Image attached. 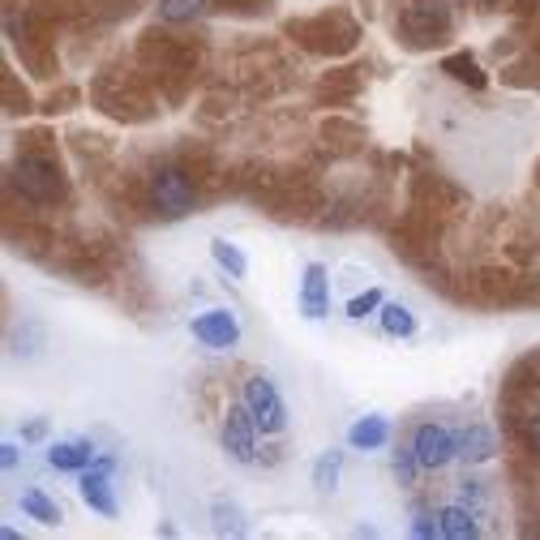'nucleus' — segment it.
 Returning a JSON list of instances; mask_svg holds the SVG:
<instances>
[{"label":"nucleus","instance_id":"1","mask_svg":"<svg viewBox=\"0 0 540 540\" xmlns=\"http://www.w3.org/2000/svg\"><path fill=\"white\" fill-rule=\"evenodd\" d=\"M133 65L155 82L163 103H180L202 73V43L189 35H176V30L150 26L142 30L138 48H133Z\"/></svg>","mask_w":540,"mask_h":540},{"label":"nucleus","instance_id":"2","mask_svg":"<svg viewBox=\"0 0 540 540\" xmlns=\"http://www.w3.org/2000/svg\"><path fill=\"white\" fill-rule=\"evenodd\" d=\"M90 103H95L103 116L120 120V125H146V120L159 116V90L138 65L95 73V82H90Z\"/></svg>","mask_w":540,"mask_h":540},{"label":"nucleus","instance_id":"3","mask_svg":"<svg viewBox=\"0 0 540 540\" xmlns=\"http://www.w3.org/2000/svg\"><path fill=\"white\" fill-rule=\"evenodd\" d=\"M9 189L22 193V202L30 206H69V176L60 172L56 155H39V150H18V159L9 163Z\"/></svg>","mask_w":540,"mask_h":540},{"label":"nucleus","instance_id":"4","mask_svg":"<svg viewBox=\"0 0 540 540\" xmlns=\"http://www.w3.org/2000/svg\"><path fill=\"white\" fill-rule=\"evenodd\" d=\"M283 35H288L296 48H305L313 56H348L360 43V26L348 18V13H318V18H292L283 22Z\"/></svg>","mask_w":540,"mask_h":540},{"label":"nucleus","instance_id":"5","mask_svg":"<svg viewBox=\"0 0 540 540\" xmlns=\"http://www.w3.org/2000/svg\"><path fill=\"white\" fill-rule=\"evenodd\" d=\"M146 189H150V206H155L159 219H185L202 202L198 180L189 176V168L180 159L155 163V168L146 172Z\"/></svg>","mask_w":540,"mask_h":540},{"label":"nucleus","instance_id":"6","mask_svg":"<svg viewBox=\"0 0 540 540\" xmlns=\"http://www.w3.org/2000/svg\"><path fill=\"white\" fill-rule=\"evenodd\" d=\"M395 35L403 39V48L429 52L455 35V13L446 0H408L395 18Z\"/></svg>","mask_w":540,"mask_h":540},{"label":"nucleus","instance_id":"7","mask_svg":"<svg viewBox=\"0 0 540 540\" xmlns=\"http://www.w3.org/2000/svg\"><path fill=\"white\" fill-rule=\"evenodd\" d=\"M536 408H540V352H528L506 369L502 390H498V416L506 420V429L515 433L519 420Z\"/></svg>","mask_w":540,"mask_h":540},{"label":"nucleus","instance_id":"8","mask_svg":"<svg viewBox=\"0 0 540 540\" xmlns=\"http://www.w3.org/2000/svg\"><path fill=\"white\" fill-rule=\"evenodd\" d=\"M412 202L433 210V215H442V219H455L468 210V189H459L455 180L442 172H416L412 176Z\"/></svg>","mask_w":540,"mask_h":540},{"label":"nucleus","instance_id":"9","mask_svg":"<svg viewBox=\"0 0 540 540\" xmlns=\"http://www.w3.org/2000/svg\"><path fill=\"white\" fill-rule=\"evenodd\" d=\"M245 408L253 412L262 433H283V425H288V408H283L275 382L262 378V373H253V378L245 382Z\"/></svg>","mask_w":540,"mask_h":540},{"label":"nucleus","instance_id":"10","mask_svg":"<svg viewBox=\"0 0 540 540\" xmlns=\"http://www.w3.org/2000/svg\"><path fill=\"white\" fill-rule=\"evenodd\" d=\"M223 450L236 459V463H253L258 459V420H253V412L240 403V408H228L223 412Z\"/></svg>","mask_w":540,"mask_h":540},{"label":"nucleus","instance_id":"11","mask_svg":"<svg viewBox=\"0 0 540 540\" xmlns=\"http://www.w3.org/2000/svg\"><path fill=\"white\" fill-rule=\"evenodd\" d=\"M412 450L420 455V463H425V472H438V468H446L450 459H459V438L446 425L425 420V425L412 429Z\"/></svg>","mask_w":540,"mask_h":540},{"label":"nucleus","instance_id":"12","mask_svg":"<svg viewBox=\"0 0 540 540\" xmlns=\"http://www.w3.org/2000/svg\"><path fill=\"white\" fill-rule=\"evenodd\" d=\"M189 330H193V339L206 343L210 352H228L240 343V322H236L232 309H206L189 322Z\"/></svg>","mask_w":540,"mask_h":540},{"label":"nucleus","instance_id":"13","mask_svg":"<svg viewBox=\"0 0 540 540\" xmlns=\"http://www.w3.org/2000/svg\"><path fill=\"white\" fill-rule=\"evenodd\" d=\"M360 90H365V69H335L313 86V103H318V108H343V103H352Z\"/></svg>","mask_w":540,"mask_h":540},{"label":"nucleus","instance_id":"14","mask_svg":"<svg viewBox=\"0 0 540 540\" xmlns=\"http://www.w3.org/2000/svg\"><path fill=\"white\" fill-rule=\"evenodd\" d=\"M300 313H305L309 322H322L330 313V279H326L322 262L305 266V279H300Z\"/></svg>","mask_w":540,"mask_h":540},{"label":"nucleus","instance_id":"15","mask_svg":"<svg viewBox=\"0 0 540 540\" xmlns=\"http://www.w3.org/2000/svg\"><path fill=\"white\" fill-rule=\"evenodd\" d=\"M78 493H82V502L90 506V510H99L103 519H116V493H112V472L108 468H99V463H90V468L82 472V485H78Z\"/></svg>","mask_w":540,"mask_h":540},{"label":"nucleus","instance_id":"16","mask_svg":"<svg viewBox=\"0 0 540 540\" xmlns=\"http://www.w3.org/2000/svg\"><path fill=\"white\" fill-rule=\"evenodd\" d=\"M318 133L330 155H356V150H365V125H356L348 116H326Z\"/></svg>","mask_w":540,"mask_h":540},{"label":"nucleus","instance_id":"17","mask_svg":"<svg viewBox=\"0 0 540 540\" xmlns=\"http://www.w3.org/2000/svg\"><path fill=\"white\" fill-rule=\"evenodd\" d=\"M22 56V65L35 73L39 82H52L56 73H60V56H56V35H39V39H30L22 43V48H13Z\"/></svg>","mask_w":540,"mask_h":540},{"label":"nucleus","instance_id":"18","mask_svg":"<svg viewBox=\"0 0 540 540\" xmlns=\"http://www.w3.org/2000/svg\"><path fill=\"white\" fill-rule=\"evenodd\" d=\"M459 438V459L463 463H489L493 455H498V438H493L489 425H468L463 433H455Z\"/></svg>","mask_w":540,"mask_h":540},{"label":"nucleus","instance_id":"19","mask_svg":"<svg viewBox=\"0 0 540 540\" xmlns=\"http://www.w3.org/2000/svg\"><path fill=\"white\" fill-rule=\"evenodd\" d=\"M48 463L56 472H86L95 463V446L90 442H56L48 450Z\"/></svg>","mask_w":540,"mask_h":540},{"label":"nucleus","instance_id":"20","mask_svg":"<svg viewBox=\"0 0 540 540\" xmlns=\"http://www.w3.org/2000/svg\"><path fill=\"white\" fill-rule=\"evenodd\" d=\"M442 73H450L455 82L472 86V90H485L489 86V73L480 69V60L468 56V52H455V56H442Z\"/></svg>","mask_w":540,"mask_h":540},{"label":"nucleus","instance_id":"21","mask_svg":"<svg viewBox=\"0 0 540 540\" xmlns=\"http://www.w3.org/2000/svg\"><path fill=\"white\" fill-rule=\"evenodd\" d=\"M386 438H390V420L386 416H365V420H356V425L348 429L352 450H378V446H386Z\"/></svg>","mask_w":540,"mask_h":540},{"label":"nucleus","instance_id":"22","mask_svg":"<svg viewBox=\"0 0 540 540\" xmlns=\"http://www.w3.org/2000/svg\"><path fill=\"white\" fill-rule=\"evenodd\" d=\"M502 245H506V258L515 266L532 262V258H540V228H532V223H515V236H506Z\"/></svg>","mask_w":540,"mask_h":540},{"label":"nucleus","instance_id":"23","mask_svg":"<svg viewBox=\"0 0 540 540\" xmlns=\"http://www.w3.org/2000/svg\"><path fill=\"white\" fill-rule=\"evenodd\" d=\"M438 519H442V536H446V540H472V536L480 532L472 506H442Z\"/></svg>","mask_w":540,"mask_h":540},{"label":"nucleus","instance_id":"24","mask_svg":"<svg viewBox=\"0 0 540 540\" xmlns=\"http://www.w3.org/2000/svg\"><path fill=\"white\" fill-rule=\"evenodd\" d=\"M0 103H5V116H26L30 108H35L30 90L18 82V73H13V69L0 73Z\"/></svg>","mask_w":540,"mask_h":540},{"label":"nucleus","instance_id":"25","mask_svg":"<svg viewBox=\"0 0 540 540\" xmlns=\"http://www.w3.org/2000/svg\"><path fill=\"white\" fill-rule=\"evenodd\" d=\"M18 506H22V515L39 519V523H48V528H56V523L65 519V515H60V506H56V502H52L43 489H26L22 498H18Z\"/></svg>","mask_w":540,"mask_h":540},{"label":"nucleus","instance_id":"26","mask_svg":"<svg viewBox=\"0 0 540 540\" xmlns=\"http://www.w3.org/2000/svg\"><path fill=\"white\" fill-rule=\"evenodd\" d=\"M210 258H215L223 270H228L232 279H245V275H249V258H245V253H240L236 245H232V240H223V236L210 240Z\"/></svg>","mask_w":540,"mask_h":540},{"label":"nucleus","instance_id":"27","mask_svg":"<svg viewBox=\"0 0 540 540\" xmlns=\"http://www.w3.org/2000/svg\"><path fill=\"white\" fill-rule=\"evenodd\" d=\"M210 515H215V532L219 536H245L249 532V523H245V515H240L236 502L215 498V502H210Z\"/></svg>","mask_w":540,"mask_h":540},{"label":"nucleus","instance_id":"28","mask_svg":"<svg viewBox=\"0 0 540 540\" xmlns=\"http://www.w3.org/2000/svg\"><path fill=\"white\" fill-rule=\"evenodd\" d=\"M382 330L390 339H412L416 335V313L408 305H382Z\"/></svg>","mask_w":540,"mask_h":540},{"label":"nucleus","instance_id":"29","mask_svg":"<svg viewBox=\"0 0 540 540\" xmlns=\"http://www.w3.org/2000/svg\"><path fill=\"white\" fill-rule=\"evenodd\" d=\"M206 5H210V0H159V18L172 22V26H180V22L202 18Z\"/></svg>","mask_w":540,"mask_h":540},{"label":"nucleus","instance_id":"30","mask_svg":"<svg viewBox=\"0 0 540 540\" xmlns=\"http://www.w3.org/2000/svg\"><path fill=\"white\" fill-rule=\"evenodd\" d=\"M236 108V90L232 86H210L206 90V99H202V116L206 120H223Z\"/></svg>","mask_w":540,"mask_h":540},{"label":"nucleus","instance_id":"31","mask_svg":"<svg viewBox=\"0 0 540 540\" xmlns=\"http://www.w3.org/2000/svg\"><path fill=\"white\" fill-rule=\"evenodd\" d=\"M335 485H339V450H326V455L313 463V489L335 493Z\"/></svg>","mask_w":540,"mask_h":540},{"label":"nucleus","instance_id":"32","mask_svg":"<svg viewBox=\"0 0 540 540\" xmlns=\"http://www.w3.org/2000/svg\"><path fill=\"white\" fill-rule=\"evenodd\" d=\"M515 438H519V446L528 450L532 459H540V408L519 420V425H515Z\"/></svg>","mask_w":540,"mask_h":540},{"label":"nucleus","instance_id":"33","mask_svg":"<svg viewBox=\"0 0 540 540\" xmlns=\"http://www.w3.org/2000/svg\"><path fill=\"white\" fill-rule=\"evenodd\" d=\"M425 468V463H420V455L412 446H399L395 450V476H399V485H416V472Z\"/></svg>","mask_w":540,"mask_h":540},{"label":"nucleus","instance_id":"34","mask_svg":"<svg viewBox=\"0 0 540 540\" xmlns=\"http://www.w3.org/2000/svg\"><path fill=\"white\" fill-rule=\"evenodd\" d=\"M382 305H386L382 292H378V288H369L365 296H352V300H348V318H352V322H365L369 313H373V309H382Z\"/></svg>","mask_w":540,"mask_h":540},{"label":"nucleus","instance_id":"35","mask_svg":"<svg viewBox=\"0 0 540 540\" xmlns=\"http://www.w3.org/2000/svg\"><path fill=\"white\" fill-rule=\"evenodd\" d=\"M480 13H519V18H528V13H536L540 5H532V0H476Z\"/></svg>","mask_w":540,"mask_h":540},{"label":"nucleus","instance_id":"36","mask_svg":"<svg viewBox=\"0 0 540 540\" xmlns=\"http://www.w3.org/2000/svg\"><path fill=\"white\" fill-rule=\"evenodd\" d=\"M78 99H82V95H78V86H60V90H52V95L43 99V116H60V112H69Z\"/></svg>","mask_w":540,"mask_h":540},{"label":"nucleus","instance_id":"37","mask_svg":"<svg viewBox=\"0 0 540 540\" xmlns=\"http://www.w3.org/2000/svg\"><path fill=\"white\" fill-rule=\"evenodd\" d=\"M22 150H39V155H56V142H52V133L48 129H30V133H22Z\"/></svg>","mask_w":540,"mask_h":540},{"label":"nucleus","instance_id":"38","mask_svg":"<svg viewBox=\"0 0 540 540\" xmlns=\"http://www.w3.org/2000/svg\"><path fill=\"white\" fill-rule=\"evenodd\" d=\"M412 532H416L420 540H429V536H442V519H438V515H416Z\"/></svg>","mask_w":540,"mask_h":540},{"label":"nucleus","instance_id":"39","mask_svg":"<svg viewBox=\"0 0 540 540\" xmlns=\"http://www.w3.org/2000/svg\"><path fill=\"white\" fill-rule=\"evenodd\" d=\"M0 463H5V468H18V446H13V442L0 446Z\"/></svg>","mask_w":540,"mask_h":540},{"label":"nucleus","instance_id":"40","mask_svg":"<svg viewBox=\"0 0 540 540\" xmlns=\"http://www.w3.org/2000/svg\"><path fill=\"white\" fill-rule=\"evenodd\" d=\"M43 429H48L43 420H30V425L22 429V438H26V442H39V438H43Z\"/></svg>","mask_w":540,"mask_h":540},{"label":"nucleus","instance_id":"41","mask_svg":"<svg viewBox=\"0 0 540 540\" xmlns=\"http://www.w3.org/2000/svg\"><path fill=\"white\" fill-rule=\"evenodd\" d=\"M536 56H540V35H536Z\"/></svg>","mask_w":540,"mask_h":540},{"label":"nucleus","instance_id":"42","mask_svg":"<svg viewBox=\"0 0 540 540\" xmlns=\"http://www.w3.org/2000/svg\"><path fill=\"white\" fill-rule=\"evenodd\" d=\"M536 185H540V168H536Z\"/></svg>","mask_w":540,"mask_h":540}]
</instances>
